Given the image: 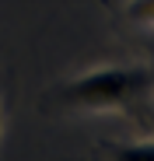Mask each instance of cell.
I'll use <instances>...</instances> for the list:
<instances>
[{
	"instance_id": "1",
	"label": "cell",
	"mask_w": 154,
	"mask_h": 161,
	"mask_svg": "<svg viewBox=\"0 0 154 161\" xmlns=\"http://www.w3.org/2000/svg\"><path fill=\"white\" fill-rule=\"evenodd\" d=\"M151 84V70L147 67H126V63H109V67H95L77 74L74 80L63 84V102L70 109H84V112H112L126 109L144 88Z\"/></svg>"
},
{
	"instance_id": "2",
	"label": "cell",
	"mask_w": 154,
	"mask_h": 161,
	"mask_svg": "<svg viewBox=\"0 0 154 161\" xmlns=\"http://www.w3.org/2000/svg\"><path fill=\"white\" fill-rule=\"evenodd\" d=\"M112 161H154V140H140V144H116Z\"/></svg>"
},
{
	"instance_id": "3",
	"label": "cell",
	"mask_w": 154,
	"mask_h": 161,
	"mask_svg": "<svg viewBox=\"0 0 154 161\" xmlns=\"http://www.w3.org/2000/svg\"><path fill=\"white\" fill-rule=\"evenodd\" d=\"M126 18L154 28V0H126Z\"/></svg>"
}]
</instances>
